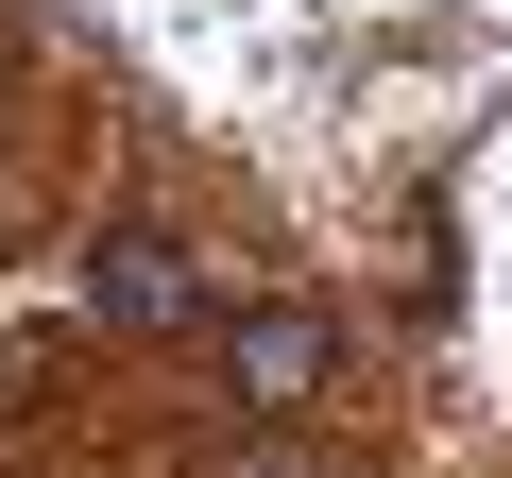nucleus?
<instances>
[{
    "instance_id": "f257e3e1",
    "label": "nucleus",
    "mask_w": 512,
    "mask_h": 478,
    "mask_svg": "<svg viewBox=\"0 0 512 478\" xmlns=\"http://www.w3.org/2000/svg\"><path fill=\"white\" fill-rule=\"evenodd\" d=\"M325 376H342V325H325V308H222V393H239L256 427L325 410Z\"/></svg>"
},
{
    "instance_id": "f03ea898",
    "label": "nucleus",
    "mask_w": 512,
    "mask_h": 478,
    "mask_svg": "<svg viewBox=\"0 0 512 478\" xmlns=\"http://www.w3.org/2000/svg\"><path fill=\"white\" fill-rule=\"evenodd\" d=\"M86 291H103L120 325H205V274H188V239H171V222H103Z\"/></svg>"
}]
</instances>
